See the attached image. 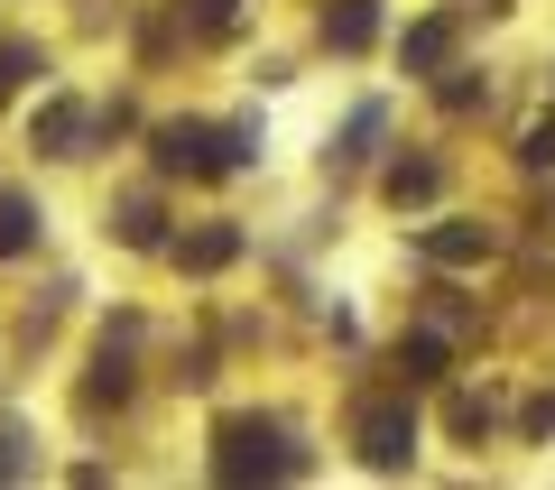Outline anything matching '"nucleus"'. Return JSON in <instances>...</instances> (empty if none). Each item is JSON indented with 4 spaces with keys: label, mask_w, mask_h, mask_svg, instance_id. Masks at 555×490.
Here are the masks:
<instances>
[{
    "label": "nucleus",
    "mask_w": 555,
    "mask_h": 490,
    "mask_svg": "<svg viewBox=\"0 0 555 490\" xmlns=\"http://www.w3.org/2000/svg\"><path fill=\"white\" fill-rule=\"evenodd\" d=\"M491 250H500V241L481 232V222H444V232H426V259H436V269H481Z\"/></svg>",
    "instance_id": "nucleus-4"
},
{
    "label": "nucleus",
    "mask_w": 555,
    "mask_h": 490,
    "mask_svg": "<svg viewBox=\"0 0 555 490\" xmlns=\"http://www.w3.org/2000/svg\"><path fill=\"white\" fill-rule=\"evenodd\" d=\"M352 435H361V463L371 472H408V453H416V416L398 408V398H371Z\"/></svg>",
    "instance_id": "nucleus-3"
},
{
    "label": "nucleus",
    "mask_w": 555,
    "mask_h": 490,
    "mask_svg": "<svg viewBox=\"0 0 555 490\" xmlns=\"http://www.w3.org/2000/svg\"><path fill=\"white\" fill-rule=\"evenodd\" d=\"M324 38L334 47H371V0H343L334 20H324Z\"/></svg>",
    "instance_id": "nucleus-8"
},
{
    "label": "nucleus",
    "mask_w": 555,
    "mask_h": 490,
    "mask_svg": "<svg viewBox=\"0 0 555 490\" xmlns=\"http://www.w3.org/2000/svg\"><path fill=\"white\" fill-rule=\"evenodd\" d=\"M444 56H454V20H426V28L408 38V65H416V75H436Z\"/></svg>",
    "instance_id": "nucleus-6"
},
{
    "label": "nucleus",
    "mask_w": 555,
    "mask_h": 490,
    "mask_svg": "<svg viewBox=\"0 0 555 490\" xmlns=\"http://www.w3.org/2000/svg\"><path fill=\"white\" fill-rule=\"evenodd\" d=\"M28 241H38V222H28V204H10V195H0V259H10V250H28Z\"/></svg>",
    "instance_id": "nucleus-11"
},
{
    "label": "nucleus",
    "mask_w": 555,
    "mask_h": 490,
    "mask_svg": "<svg viewBox=\"0 0 555 490\" xmlns=\"http://www.w3.org/2000/svg\"><path fill=\"white\" fill-rule=\"evenodd\" d=\"M232 250H241V232H195V241H185L177 259H185V269H222Z\"/></svg>",
    "instance_id": "nucleus-10"
},
{
    "label": "nucleus",
    "mask_w": 555,
    "mask_h": 490,
    "mask_svg": "<svg viewBox=\"0 0 555 490\" xmlns=\"http://www.w3.org/2000/svg\"><path fill=\"white\" fill-rule=\"evenodd\" d=\"M518 157H528V167H555V120H537V130L518 139Z\"/></svg>",
    "instance_id": "nucleus-12"
},
{
    "label": "nucleus",
    "mask_w": 555,
    "mask_h": 490,
    "mask_svg": "<svg viewBox=\"0 0 555 490\" xmlns=\"http://www.w3.org/2000/svg\"><path fill=\"white\" fill-rule=\"evenodd\" d=\"M0 472H20V435H0Z\"/></svg>",
    "instance_id": "nucleus-15"
},
{
    "label": "nucleus",
    "mask_w": 555,
    "mask_h": 490,
    "mask_svg": "<svg viewBox=\"0 0 555 490\" xmlns=\"http://www.w3.org/2000/svg\"><path fill=\"white\" fill-rule=\"evenodd\" d=\"M241 139H250V130L222 139V130H204V120H167V130H158V167H167V177H222V167L241 157Z\"/></svg>",
    "instance_id": "nucleus-2"
},
{
    "label": "nucleus",
    "mask_w": 555,
    "mask_h": 490,
    "mask_svg": "<svg viewBox=\"0 0 555 490\" xmlns=\"http://www.w3.org/2000/svg\"><path fill=\"white\" fill-rule=\"evenodd\" d=\"M436 195V167H426V157H398L389 167V204H426Z\"/></svg>",
    "instance_id": "nucleus-7"
},
{
    "label": "nucleus",
    "mask_w": 555,
    "mask_h": 490,
    "mask_svg": "<svg viewBox=\"0 0 555 490\" xmlns=\"http://www.w3.org/2000/svg\"><path fill=\"white\" fill-rule=\"evenodd\" d=\"M75 139H83V112H75V102H47V112H38V149L47 157H75Z\"/></svg>",
    "instance_id": "nucleus-5"
},
{
    "label": "nucleus",
    "mask_w": 555,
    "mask_h": 490,
    "mask_svg": "<svg viewBox=\"0 0 555 490\" xmlns=\"http://www.w3.org/2000/svg\"><path fill=\"white\" fill-rule=\"evenodd\" d=\"M398 361H408V379H436L444 371V334H408V343H398Z\"/></svg>",
    "instance_id": "nucleus-9"
},
{
    "label": "nucleus",
    "mask_w": 555,
    "mask_h": 490,
    "mask_svg": "<svg viewBox=\"0 0 555 490\" xmlns=\"http://www.w3.org/2000/svg\"><path fill=\"white\" fill-rule=\"evenodd\" d=\"M297 463H306V453H287V444H278V426H259V416H232V426H222V453H214L222 481H250V472H259V481H278V472H297Z\"/></svg>",
    "instance_id": "nucleus-1"
},
{
    "label": "nucleus",
    "mask_w": 555,
    "mask_h": 490,
    "mask_svg": "<svg viewBox=\"0 0 555 490\" xmlns=\"http://www.w3.org/2000/svg\"><path fill=\"white\" fill-rule=\"evenodd\" d=\"M195 20H204V28H222V20H232V0H195Z\"/></svg>",
    "instance_id": "nucleus-14"
},
{
    "label": "nucleus",
    "mask_w": 555,
    "mask_h": 490,
    "mask_svg": "<svg viewBox=\"0 0 555 490\" xmlns=\"http://www.w3.org/2000/svg\"><path fill=\"white\" fill-rule=\"evenodd\" d=\"M28 75V56H20V47H10V56H0V93H10V83H20Z\"/></svg>",
    "instance_id": "nucleus-13"
}]
</instances>
